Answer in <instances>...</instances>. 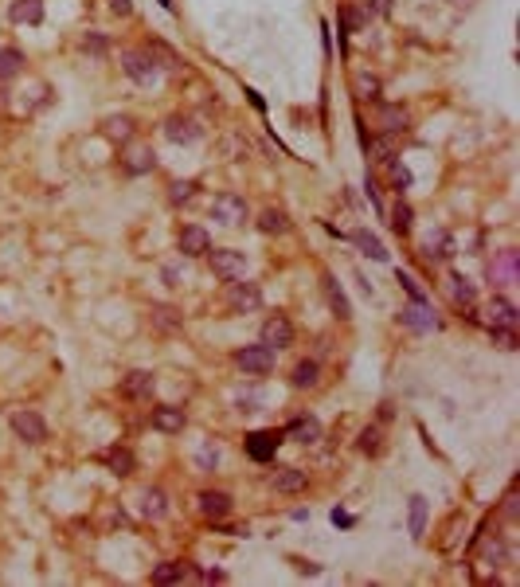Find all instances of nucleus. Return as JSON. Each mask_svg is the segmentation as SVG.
I'll use <instances>...</instances> for the list:
<instances>
[{
    "mask_svg": "<svg viewBox=\"0 0 520 587\" xmlns=\"http://www.w3.org/2000/svg\"><path fill=\"white\" fill-rule=\"evenodd\" d=\"M227 310L231 313H254L262 306V290L254 282H239V278H231L227 282Z\"/></svg>",
    "mask_w": 520,
    "mask_h": 587,
    "instance_id": "nucleus-1",
    "label": "nucleus"
},
{
    "mask_svg": "<svg viewBox=\"0 0 520 587\" xmlns=\"http://www.w3.org/2000/svg\"><path fill=\"white\" fill-rule=\"evenodd\" d=\"M122 71H126L129 79H134L137 86H149V83H157V75H160V67L153 63V55L149 51H122Z\"/></svg>",
    "mask_w": 520,
    "mask_h": 587,
    "instance_id": "nucleus-2",
    "label": "nucleus"
},
{
    "mask_svg": "<svg viewBox=\"0 0 520 587\" xmlns=\"http://www.w3.org/2000/svg\"><path fill=\"white\" fill-rule=\"evenodd\" d=\"M208 262H211V274H219L223 282H231V278H243V270H247V255L235 251V247H223V251H215V247H211V251H208Z\"/></svg>",
    "mask_w": 520,
    "mask_h": 587,
    "instance_id": "nucleus-3",
    "label": "nucleus"
},
{
    "mask_svg": "<svg viewBox=\"0 0 520 587\" xmlns=\"http://www.w3.org/2000/svg\"><path fill=\"white\" fill-rule=\"evenodd\" d=\"M235 364L247 372V376H266L274 368V349L270 344H247V349L235 352Z\"/></svg>",
    "mask_w": 520,
    "mask_h": 587,
    "instance_id": "nucleus-4",
    "label": "nucleus"
},
{
    "mask_svg": "<svg viewBox=\"0 0 520 587\" xmlns=\"http://www.w3.org/2000/svg\"><path fill=\"white\" fill-rule=\"evenodd\" d=\"M211 216H215L223 227H239L247 219V200L235 196V192H219L215 200H211Z\"/></svg>",
    "mask_w": 520,
    "mask_h": 587,
    "instance_id": "nucleus-5",
    "label": "nucleus"
},
{
    "mask_svg": "<svg viewBox=\"0 0 520 587\" xmlns=\"http://www.w3.org/2000/svg\"><path fill=\"white\" fill-rule=\"evenodd\" d=\"M262 344H270V349H290L294 344V321L285 318V313H270L262 321Z\"/></svg>",
    "mask_w": 520,
    "mask_h": 587,
    "instance_id": "nucleus-6",
    "label": "nucleus"
},
{
    "mask_svg": "<svg viewBox=\"0 0 520 587\" xmlns=\"http://www.w3.org/2000/svg\"><path fill=\"white\" fill-rule=\"evenodd\" d=\"M12 431H16V438H24V443L40 446L43 438H47V423L35 415V411H12Z\"/></svg>",
    "mask_w": 520,
    "mask_h": 587,
    "instance_id": "nucleus-7",
    "label": "nucleus"
},
{
    "mask_svg": "<svg viewBox=\"0 0 520 587\" xmlns=\"http://www.w3.org/2000/svg\"><path fill=\"white\" fill-rule=\"evenodd\" d=\"M399 325L415 329V333H430V329H438V318L430 310V302H407L399 310Z\"/></svg>",
    "mask_w": 520,
    "mask_h": 587,
    "instance_id": "nucleus-8",
    "label": "nucleus"
},
{
    "mask_svg": "<svg viewBox=\"0 0 520 587\" xmlns=\"http://www.w3.org/2000/svg\"><path fill=\"white\" fill-rule=\"evenodd\" d=\"M165 137L168 141H177V145H192V141H200L203 137V126L196 122V117H188V114H172L165 122Z\"/></svg>",
    "mask_w": 520,
    "mask_h": 587,
    "instance_id": "nucleus-9",
    "label": "nucleus"
},
{
    "mask_svg": "<svg viewBox=\"0 0 520 587\" xmlns=\"http://www.w3.org/2000/svg\"><path fill=\"white\" fill-rule=\"evenodd\" d=\"M422 262H430V267H435V262H446L454 255V239H450V231H442V227H435V231H427L422 235Z\"/></svg>",
    "mask_w": 520,
    "mask_h": 587,
    "instance_id": "nucleus-10",
    "label": "nucleus"
},
{
    "mask_svg": "<svg viewBox=\"0 0 520 587\" xmlns=\"http://www.w3.org/2000/svg\"><path fill=\"white\" fill-rule=\"evenodd\" d=\"M177 247H180V255H188V259H200V255H208V251H211V235L203 231V227L188 223V227H180Z\"/></svg>",
    "mask_w": 520,
    "mask_h": 587,
    "instance_id": "nucleus-11",
    "label": "nucleus"
},
{
    "mask_svg": "<svg viewBox=\"0 0 520 587\" xmlns=\"http://www.w3.org/2000/svg\"><path fill=\"white\" fill-rule=\"evenodd\" d=\"M285 431H254L251 438H247V454H251L254 462H270L274 458V451L282 446Z\"/></svg>",
    "mask_w": 520,
    "mask_h": 587,
    "instance_id": "nucleus-12",
    "label": "nucleus"
},
{
    "mask_svg": "<svg viewBox=\"0 0 520 587\" xmlns=\"http://www.w3.org/2000/svg\"><path fill=\"white\" fill-rule=\"evenodd\" d=\"M153 388H157V380H153V372H145V368H134V372L122 376V395H126V400L145 403L153 395Z\"/></svg>",
    "mask_w": 520,
    "mask_h": 587,
    "instance_id": "nucleus-13",
    "label": "nucleus"
},
{
    "mask_svg": "<svg viewBox=\"0 0 520 587\" xmlns=\"http://www.w3.org/2000/svg\"><path fill=\"white\" fill-rule=\"evenodd\" d=\"M376 126L384 129L387 137L407 134V129H411V114H407L403 106H379V110H376Z\"/></svg>",
    "mask_w": 520,
    "mask_h": 587,
    "instance_id": "nucleus-14",
    "label": "nucleus"
},
{
    "mask_svg": "<svg viewBox=\"0 0 520 587\" xmlns=\"http://www.w3.org/2000/svg\"><path fill=\"white\" fill-rule=\"evenodd\" d=\"M149 423H153V431H160V435H180L188 419H184V411L180 407H153Z\"/></svg>",
    "mask_w": 520,
    "mask_h": 587,
    "instance_id": "nucleus-15",
    "label": "nucleus"
},
{
    "mask_svg": "<svg viewBox=\"0 0 520 587\" xmlns=\"http://www.w3.org/2000/svg\"><path fill=\"white\" fill-rule=\"evenodd\" d=\"M274 489L278 494H285V497H294V494H302L305 486H309V478H305V470H297V466H282V470H274Z\"/></svg>",
    "mask_w": 520,
    "mask_h": 587,
    "instance_id": "nucleus-16",
    "label": "nucleus"
},
{
    "mask_svg": "<svg viewBox=\"0 0 520 587\" xmlns=\"http://www.w3.org/2000/svg\"><path fill=\"white\" fill-rule=\"evenodd\" d=\"M122 168H126V173H134V176L153 173V168H157V153H153L149 145H134V149L122 157Z\"/></svg>",
    "mask_w": 520,
    "mask_h": 587,
    "instance_id": "nucleus-17",
    "label": "nucleus"
},
{
    "mask_svg": "<svg viewBox=\"0 0 520 587\" xmlns=\"http://www.w3.org/2000/svg\"><path fill=\"white\" fill-rule=\"evenodd\" d=\"M196 501H200V513H203L208 521H223L227 513H231V497L219 494V489H203Z\"/></svg>",
    "mask_w": 520,
    "mask_h": 587,
    "instance_id": "nucleus-18",
    "label": "nucleus"
},
{
    "mask_svg": "<svg viewBox=\"0 0 520 587\" xmlns=\"http://www.w3.org/2000/svg\"><path fill=\"white\" fill-rule=\"evenodd\" d=\"M137 509H141V517H149V521H157V517H165L168 513V497H165V489H157V486H149V489H141V497H137Z\"/></svg>",
    "mask_w": 520,
    "mask_h": 587,
    "instance_id": "nucleus-19",
    "label": "nucleus"
},
{
    "mask_svg": "<svg viewBox=\"0 0 520 587\" xmlns=\"http://www.w3.org/2000/svg\"><path fill=\"white\" fill-rule=\"evenodd\" d=\"M106 466H110V474L129 478V474L137 470V458H134V451H126V446H110L106 451Z\"/></svg>",
    "mask_w": 520,
    "mask_h": 587,
    "instance_id": "nucleus-20",
    "label": "nucleus"
},
{
    "mask_svg": "<svg viewBox=\"0 0 520 587\" xmlns=\"http://www.w3.org/2000/svg\"><path fill=\"white\" fill-rule=\"evenodd\" d=\"M8 16L16 24H43V0H12Z\"/></svg>",
    "mask_w": 520,
    "mask_h": 587,
    "instance_id": "nucleus-21",
    "label": "nucleus"
},
{
    "mask_svg": "<svg viewBox=\"0 0 520 587\" xmlns=\"http://www.w3.org/2000/svg\"><path fill=\"white\" fill-rule=\"evenodd\" d=\"M325 294H329V306H333V313H336V318H341V321H348V318H353V306H348V294H344V286L336 282L333 274L325 278Z\"/></svg>",
    "mask_w": 520,
    "mask_h": 587,
    "instance_id": "nucleus-22",
    "label": "nucleus"
},
{
    "mask_svg": "<svg viewBox=\"0 0 520 587\" xmlns=\"http://www.w3.org/2000/svg\"><path fill=\"white\" fill-rule=\"evenodd\" d=\"M149 321H153V329H157V333H180V325H184V321H180V313L172 310V306H153Z\"/></svg>",
    "mask_w": 520,
    "mask_h": 587,
    "instance_id": "nucleus-23",
    "label": "nucleus"
},
{
    "mask_svg": "<svg viewBox=\"0 0 520 587\" xmlns=\"http://www.w3.org/2000/svg\"><path fill=\"white\" fill-rule=\"evenodd\" d=\"M450 298L454 306H466V310H473V302H478V290H473V282L466 274H450Z\"/></svg>",
    "mask_w": 520,
    "mask_h": 587,
    "instance_id": "nucleus-24",
    "label": "nucleus"
},
{
    "mask_svg": "<svg viewBox=\"0 0 520 587\" xmlns=\"http://www.w3.org/2000/svg\"><path fill=\"white\" fill-rule=\"evenodd\" d=\"M188 579V564L184 560H165L153 568V583H184Z\"/></svg>",
    "mask_w": 520,
    "mask_h": 587,
    "instance_id": "nucleus-25",
    "label": "nucleus"
},
{
    "mask_svg": "<svg viewBox=\"0 0 520 587\" xmlns=\"http://www.w3.org/2000/svg\"><path fill=\"white\" fill-rule=\"evenodd\" d=\"M285 438H297V443L313 446V443H317V438H321V423L313 419V415H305V419L290 423V431H285Z\"/></svg>",
    "mask_w": 520,
    "mask_h": 587,
    "instance_id": "nucleus-26",
    "label": "nucleus"
},
{
    "mask_svg": "<svg viewBox=\"0 0 520 587\" xmlns=\"http://www.w3.org/2000/svg\"><path fill=\"white\" fill-rule=\"evenodd\" d=\"M489 325L516 329V306H512L509 298H493V302H489Z\"/></svg>",
    "mask_w": 520,
    "mask_h": 587,
    "instance_id": "nucleus-27",
    "label": "nucleus"
},
{
    "mask_svg": "<svg viewBox=\"0 0 520 587\" xmlns=\"http://www.w3.org/2000/svg\"><path fill=\"white\" fill-rule=\"evenodd\" d=\"M102 134L110 137V141H118V145H126L129 137H134V122H129L126 114H118V117H106L102 122Z\"/></svg>",
    "mask_w": 520,
    "mask_h": 587,
    "instance_id": "nucleus-28",
    "label": "nucleus"
},
{
    "mask_svg": "<svg viewBox=\"0 0 520 587\" xmlns=\"http://www.w3.org/2000/svg\"><path fill=\"white\" fill-rule=\"evenodd\" d=\"M259 231L262 235H285L290 231V219H285V211L282 208H266L259 216Z\"/></svg>",
    "mask_w": 520,
    "mask_h": 587,
    "instance_id": "nucleus-29",
    "label": "nucleus"
},
{
    "mask_svg": "<svg viewBox=\"0 0 520 587\" xmlns=\"http://www.w3.org/2000/svg\"><path fill=\"white\" fill-rule=\"evenodd\" d=\"M24 71V51L20 47H0V79H16Z\"/></svg>",
    "mask_w": 520,
    "mask_h": 587,
    "instance_id": "nucleus-30",
    "label": "nucleus"
},
{
    "mask_svg": "<svg viewBox=\"0 0 520 587\" xmlns=\"http://www.w3.org/2000/svg\"><path fill=\"white\" fill-rule=\"evenodd\" d=\"M353 239H356V247H360V251L368 255V259H376V262H387V247L379 243V235H372V231H356Z\"/></svg>",
    "mask_w": 520,
    "mask_h": 587,
    "instance_id": "nucleus-31",
    "label": "nucleus"
},
{
    "mask_svg": "<svg viewBox=\"0 0 520 587\" xmlns=\"http://www.w3.org/2000/svg\"><path fill=\"white\" fill-rule=\"evenodd\" d=\"M317 376H321L317 361H302V364H294V376H290V384H294V388H313V384H317Z\"/></svg>",
    "mask_w": 520,
    "mask_h": 587,
    "instance_id": "nucleus-32",
    "label": "nucleus"
},
{
    "mask_svg": "<svg viewBox=\"0 0 520 587\" xmlns=\"http://www.w3.org/2000/svg\"><path fill=\"white\" fill-rule=\"evenodd\" d=\"M360 451L368 454V458L384 454V427H364L360 431Z\"/></svg>",
    "mask_w": 520,
    "mask_h": 587,
    "instance_id": "nucleus-33",
    "label": "nucleus"
},
{
    "mask_svg": "<svg viewBox=\"0 0 520 587\" xmlns=\"http://www.w3.org/2000/svg\"><path fill=\"white\" fill-rule=\"evenodd\" d=\"M411 219H415V211H411V204H395V208H391V231L395 235H407V231H411Z\"/></svg>",
    "mask_w": 520,
    "mask_h": 587,
    "instance_id": "nucleus-34",
    "label": "nucleus"
},
{
    "mask_svg": "<svg viewBox=\"0 0 520 587\" xmlns=\"http://www.w3.org/2000/svg\"><path fill=\"white\" fill-rule=\"evenodd\" d=\"M422 528H427V497L415 494L411 497V537H422Z\"/></svg>",
    "mask_w": 520,
    "mask_h": 587,
    "instance_id": "nucleus-35",
    "label": "nucleus"
},
{
    "mask_svg": "<svg viewBox=\"0 0 520 587\" xmlns=\"http://www.w3.org/2000/svg\"><path fill=\"white\" fill-rule=\"evenodd\" d=\"M489 337H493V344L504 349V352L516 349V329H509V325H489Z\"/></svg>",
    "mask_w": 520,
    "mask_h": 587,
    "instance_id": "nucleus-36",
    "label": "nucleus"
},
{
    "mask_svg": "<svg viewBox=\"0 0 520 587\" xmlns=\"http://www.w3.org/2000/svg\"><path fill=\"white\" fill-rule=\"evenodd\" d=\"M196 196V180H172L168 185V200L172 204H188Z\"/></svg>",
    "mask_w": 520,
    "mask_h": 587,
    "instance_id": "nucleus-37",
    "label": "nucleus"
},
{
    "mask_svg": "<svg viewBox=\"0 0 520 587\" xmlns=\"http://www.w3.org/2000/svg\"><path fill=\"white\" fill-rule=\"evenodd\" d=\"M497 274H504V282H512V278H516V251H504V259L489 267V278H497Z\"/></svg>",
    "mask_w": 520,
    "mask_h": 587,
    "instance_id": "nucleus-38",
    "label": "nucleus"
},
{
    "mask_svg": "<svg viewBox=\"0 0 520 587\" xmlns=\"http://www.w3.org/2000/svg\"><path fill=\"white\" fill-rule=\"evenodd\" d=\"M504 560H509V548H504L501 540H489V545H485V564H489V568H501Z\"/></svg>",
    "mask_w": 520,
    "mask_h": 587,
    "instance_id": "nucleus-39",
    "label": "nucleus"
},
{
    "mask_svg": "<svg viewBox=\"0 0 520 587\" xmlns=\"http://www.w3.org/2000/svg\"><path fill=\"white\" fill-rule=\"evenodd\" d=\"M391 185H395V192H407V188L415 185L411 168H407V165H391Z\"/></svg>",
    "mask_w": 520,
    "mask_h": 587,
    "instance_id": "nucleus-40",
    "label": "nucleus"
},
{
    "mask_svg": "<svg viewBox=\"0 0 520 587\" xmlns=\"http://www.w3.org/2000/svg\"><path fill=\"white\" fill-rule=\"evenodd\" d=\"M356 91H360V98H379V79L376 75H356Z\"/></svg>",
    "mask_w": 520,
    "mask_h": 587,
    "instance_id": "nucleus-41",
    "label": "nucleus"
},
{
    "mask_svg": "<svg viewBox=\"0 0 520 587\" xmlns=\"http://www.w3.org/2000/svg\"><path fill=\"white\" fill-rule=\"evenodd\" d=\"M399 282H403V290H407V298H411V302H427V294L419 290V282H415L407 270H399Z\"/></svg>",
    "mask_w": 520,
    "mask_h": 587,
    "instance_id": "nucleus-42",
    "label": "nucleus"
},
{
    "mask_svg": "<svg viewBox=\"0 0 520 587\" xmlns=\"http://www.w3.org/2000/svg\"><path fill=\"white\" fill-rule=\"evenodd\" d=\"M83 51H90V55H102V51H106V40H102V35H83Z\"/></svg>",
    "mask_w": 520,
    "mask_h": 587,
    "instance_id": "nucleus-43",
    "label": "nucleus"
},
{
    "mask_svg": "<svg viewBox=\"0 0 520 587\" xmlns=\"http://www.w3.org/2000/svg\"><path fill=\"white\" fill-rule=\"evenodd\" d=\"M110 12H118V16H129V12H134V0H110Z\"/></svg>",
    "mask_w": 520,
    "mask_h": 587,
    "instance_id": "nucleus-44",
    "label": "nucleus"
},
{
    "mask_svg": "<svg viewBox=\"0 0 520 587\" xmlns=\"http://www.w3.org/2000/svg\"><path fill=\"white\" fill-rule=\"evenodd\" d=\"M333 525H341V528H353V525H356V517H353V513H341V509H333Z\"/></svg>",
    "mask_w": 520,
    "mask_h": 587,
    "instance_id": "nucleus-45",
    "label": "nucleus"
},
{
    "mask_svg": "<svg viewBox=\"0 0 520 587\" xmlns=\"http://www.w3.org/2000/svg\"><path fill=\"white\" fill-rule=\"evenodd\" d=\"M215 462H219V454H215V446H203V451H200V466H215Z\"/></svg>",
    "mask_w": 520,
    "mask_h": 587,
    "instance_id": "nucleus-46",
    "label": "nucleus"
},
{
    "mask_svg": "<svg viewBox=\"0 0 520 587\" xmlns=\"http://www.w3.org/2000/svg\"><path fill=\"white\" fill-rule=\"evenodd\" d=\"M504 517H516V489H509V497H504Z\"/></svg>",
    "mask_w": 520,
    "mask_h": 587,
    "instance_id": "nucleus-47",
    "label": "nucleus"
},
{
    "mask_svg": "<svg viewBox=\"0 0 520 587\" xmlns=\"http://www.w3.org/2000/svg\"><path fill=\"white\" fill-rule=\"evenodd\" d=\"M165 282L168 286H180V270L177 267H165Z\"/></svg>",
    "mask_w": 520,
    "mask_h": 587,
    "instance_id": "nucleus-48",
    "label": "nucleus"
},
{
    "mask_svg": "<svg viewBox=\"0 0 520 587\" xmlns=\"http://www.w3.org/2000/svg\"><path fill=\"white\" fill-rule=\"evenodd\" d=\"M200 579H208V583H223V579H227V576H223V571H203V576H200Z\"/></svg>",
    "mask_w": 520,
    "mask_h": 587,
    "instance_id": "nucleus-49",
    "label": "nucleus"
},
{
    "mask_svg": "<svg viewBox=\"0 0 520 587\" xmlns=\"http://www.w3.org/2000/svg\"><path fill=\"white\" fill-rule=\"evenodd\" d=\"M364 192H368V200L379 208V192H376V185H372V180H368V185H364Z\"/></svg>",
    "mask_w": 520,
    "mask_h": 587,
    "instance_id": "nucleus-50",
    "label": "nucleus"
},
{
    "mask_svg": "<svg viewBox=\"0 0 520 587\" xmlns=\"http://www.w3.org/2000/svg\"><path fill=\"white\" fill-rule=\"evenodd\" d=\"M160 4H165V8H172V0H160Z\"/></svg>",
    "mask_w": 520,
    "mask_h": 587,
    "instance_id": "nucleus-51",
    "label": "nucleus"
}]
</instances>
